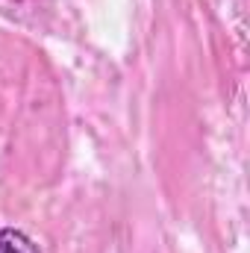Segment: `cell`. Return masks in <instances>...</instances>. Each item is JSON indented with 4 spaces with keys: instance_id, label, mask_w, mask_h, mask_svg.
Wrapping results in <instances>:
<instances>
[{
    "instance_id": "6da1fadb",
    "label": "cell",
    "mask_w": 250,
    "mask_h": 253,
    "mask_svg": "<svg viewBox=\"0 0 250 253\" xmlns=\"http://www.w3.org/2000/svg\"><path fill=\"white\" fill-rule=\"evenodd\" d=\"M0 253H42V251L24 230L6 227V230H0Z\"/></svg>"
}]
</instances>
